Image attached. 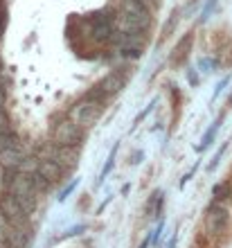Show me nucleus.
I'll return each instance as SVG.
<instances>
[{
  "mask_svg": "<svg viewBox=\"0 0 232 248\" xmlns=\"http://www.w3.org/2000/svg\"><path fill=\"white\" fill-rule=\"evenodd\" d=\"M5 181V187L9 192V196H14L16 201L20 203V208L27 212V217L32 215L36 210V203H39V189L34 187L32 174H25V171H7V176L2 178Z\"/></svg>",
  "mask_w": 232,
  "mask_h": 248,
  "instance_id": "1",
  "label": "nucleus"
},
{
  "mask_svg": "<svg viewBox=\"0 0 232 248\" xmlns=\"http://www.w3.org/2000/svg\"><path fill=\"white\" fill-rule=\"evenodd\" d=\"M104 106L106 104L95 99L93 95H84L77 104L72 106L70 120H75L81 129H91V126H95L99 122V118H102V113H104Z\"/></svg>",
  "mask_w": 232,
  "mask_h": 248,
  "instance_id": "2",
  "label": "nucleus"
},
{
  "mask_svg": "<svg viewBox=\"0 0 232 248\" xmlns=\"http://www.w3.org/2000/svg\"><path fill=\"white\" fill-rule=\"evenodd\" d=\"M84 140V129L75 120H63L52 126V144L57 147H79Z\"/></svg>",
  "mask_w": 232,
  "mask_h": 248,
  "instance_id": "3",
  "label": "nucleus"
},
{
  "mask_svg": "<svg viewBox=\"0 0 232 248\" xmlns=\"http://www.w3.org/2000/svg\"><path fill=\"white\" fill-rule=\"evenodd\" d=\"M43 158H52L54 163L61 165L63 171H70L72 167L79 165V147H57V144H50L46 149V156Z\"/></svg>",
  "mask_w": 232,
  "mask_h": 248,
  "instance_id": "4",
  "label": "nucleus"
},
{
  "mask_svg": "<svg viewBox=\"0 0 232 248\" xmlns=\"http://www.w3.org/2000/svg\"><path fill=\"white\" fill-rule=\"evenodd\" d=\"M126 79H129V70H126V68H120V70H113L110 75H106L95 88L102 93L104 97L108 99V97H113V95H117V93L122 91L124 84H126Z\"/></svg>",
  "mask_w": 232,
  "mask_h": 248,
  "instance_id": "5",
  "label": "nucleus"
},
{
  "mask_svg": "<svg viewBox=\"0 0 232 248\" xmlns=\"http://www.w3.org/2000/svg\"><path fill=\"white\" fill-rule=\"evenodd\" d=\"M230 223V215L223 205H212L205 215V230L210 235H221Z\"/></svg>",
  "mask_w": 232,
  "mask_h": 248,
  "instance_id": "6",
  "label": "nucleus"
},
{
  "mask_svg": "<svg viewBox=\"0 0 232 248\" xmlns=\"http://www.w3.org/2000/svg\"><path fill=\"white\" fill-rule=\"evenodd\" d=\"M25 160V154H23V147H2L0 149V167L5 171H16L20 170V165Z\"/></svg>",
  "mask_w": 232,
  "mask_h": 248,
  "instance_id": "7",
  "label": "nucleus"
},
{
  "mask_svg": "<svg viewBox=\"0 0 232 248\" xmlns=\"http://www.w3.org/2000/svg\"><path fill=\"white\" fill-rule=\"evenodd\" d=\"M2 215L7 217L9 223H18V221H25L27 219V212L20 208V203L14 199V196H7L2 201Z\"/></svg>",
  "mask_w": 232,
  "mask_h": 248,
  "instance_id": "8",
  "label": "nucleus"
},
{
  "mask_svg": "<svg viewBox=\"0 0 232 248\" xmlns=\"http://www.w3.org/2000/svg\"><path fill=\"white\" fill-rule=\"evenodd\" d=\"M39 174H43V176H46L47 181H50V183L54 185V183H61V181H63V178H61V176H63L65 171L61 170V165H59V163H54L52 158H41Z\"/></svg>",
  "mask_w": 232,
  "mask_h": 248,
  "instance_id": "9",
  "label": "nucleus"
},
{
  "mask_svg": "<svg viewBox=\"0 0 232 248\" xmlns=\"http://www.w3.org/2000/svg\"><path fill=\"white\" fill-rule=\"evenodd\" d=\"M192 41H194V36L192 34H187L185 39L176 46V50H174V54H171V65H183V61L187 59V54H189V47H192Z\"/></svg>",
  "mask_w": 232,
  "mask_h": 248,
  "instance_id": "10",
  "label": "nucleus"
},
{
  "mask_svg": "<svg viewBox=\"0 0 232 248\" xmlns=\"http://www.w3.org/2000/svg\"><path fill=\"white\" fill-rule=\"evenodd\" d=\"M162 212V192L160 189H155L154 194H151V199H149L147 203V215L151 217V219H158Z\"/></svg>",
  "mask_w": 232,
  "mask_h": 248,
  "instance_id": "11",
  "label": "nucleus"
},
{
  "mask_svg": "<svg viewBox=\"0 0 232 248\" xmlns=\"http://www.w3.org/2000/svg\"><path fill=\"white\" fill-rule=\"evenodd\" d=\"M212 194H214V199H217V201H223V199H228V196L232 194V183H230V181H223V183L214 185Z\"/></svg>",
  "mask_w": 232,
  "mask_h": 248,
  "instance_id": "12",
  "label": "nucleus"
},
{
  "mask_svg": "<svg viewBox=\"0 0 232 248\" xmlns=\"http://www.w3.org/2000/svg\"><path fill=\"white\" fill-rule=\"evenodd\" d=\"M120 52H122L124 59H140L142 57V47L140 46H120Z\"/></svg>",
  "mask_w": 232,
  "mask_h": 248,
  "instance_id": "13",
  "label": "nucleus"
},
{
  "mask_svg": "<svg viewBox=\"0 0 232 248\" xmlns=\"http://www.w3.org/2000/svg\"><path fill=\"white\" fill-rule=\"evenodd\" d=\"M219 124H221V120H219V122H214L212 126L207 129V133L203 136V140H201V144H199V151H201V149H205V147H210V142H212L214 136H217V129H219Z\"/></svg>",
  "mask_w": 232,
  "mask_h": 248,
  "instance_id": "14",
  "label": "nucleus"
},
{
  "mask_svg": "<svg viewBox=\"0 0 232 248\" xmlns=\"http://www.w3.org/2000/svg\"><path fill=\"white\" fill-rule=\"evenodd\" d=\"M7 133H12V129H9V115H7L5 108H0V138L7 136Z\"/></svg>",
  "mask_w": 232,
  "mask_h": 248,
  "instance_id": "15",
  "label": "nucleus"
},
{
  "mask_svg": "<svg viewBox=\"0 0 232 248\" xmlns=\"http://www.w3.org/2000/svg\"><path fill=\"white\" fill-rule=\"evenodd\" d=\"M115 154H117V144L113 147V151H110V156H108V160H106V165H104V170H102V176H99V183H102L104 178H106V174L110 171V167H113V163H115Z\"/></svg>",
  "mask_w": 232,
  "mask_h": 248,
  "instance_id": "16",
  "label": "nucleus"
},
{
  "mask_svg": "<svg viewBox=\"0 0 232 248\" xmlns=\"http://www.w3.org/2000/svg\"><path fill=\"white\" fill-rule=\"evenodd\" d=\"M5 27H7V7L2 5L0 7V39H2V34H5Z\"/></svg>",
  "mask_w": 232,
  "mask_h": 248,
  "instance_id": "17",
  "label": "nucleus"
},
{
  "mask_svg": "<svg viewBox=\"0 0 232 248\" xmlns=\"http://www.w3.org/2000/svg\"><path fill=\"white\" fill-rule=\"evenodd\" d=\"M0 248H14L12 242H9V235H7V230L2 228L0 230Z\"/></svg>",
  "mask_w": 232,
  "mask_h": 248,
  "instance_id": "18",
  "label": "nucleus"
},
{
  "mask_svg": "<svg viewBox=\"0 0 232 248\" xmlns=\"http://www.w3.org/2000/svg\"><path fill=\"white\" fill-rule=\"evenodd\" d=\"M77 183H79V178H77V181H72V183H70V185H68V187H65V189H63V192H61V194H59V201H65V199H68V194H70L72 189L77 187Z\"/></svg>",
  "mask_w": 232,
  "mask_h": 248,
  "instance_id": "19",
  "label": "nucleus"
},
{
  "mask_svg": "<svg viewBox=\"0 0 232 248\" xmlns=\"http://www.w3.org/2000/svg\"><path fill=\"white\" fill-rule=\"evenodd\" d=\"M86 230V226H77V228H70L68 230V232H65V235H61L59 237V239H68V237H72V235H79V232H84Z\"/></svg>",
  "mask_w": 232,
  "mask_h": 248,
  "instance_id": "20",
  "label": "nucleus"
},
{
  "mask_svg": "<svg viewBox=\"0 0 232 248\" xmlns=\"http://www.w3.org/2000/svg\"><path fill=\"white\" fill-rule=\"evenodd\" d=\"M5 102H7V88L5 81H0V108H5Z\"/></svg>",
  "mask_w": 232,
  "mask_h": 248,
  "instance_id": "21",
  "label": "nucleus"
},
{
  "mask_svg": "<svg viewBox=\"0 0 232 248\" xmlns=\"http://www.w3.org/2000/svg\"><path fill=\"white\" fill-rule=\"evenodd\" d=\"M223 151H226V144H223V147H221V149L217 151V156H214V160H212V163H210V170H214V167H217V165H219L221 156H223Z\"/></svg>",
  "mask_w": 232,
  "mask_h": 248,
  "instance_id": "22",
  "label": "nucleus"
},
{
  "mask_svg": "<svg viewBox=\"0 0 232 248\" xmlns=\"http://www.w3.org/2000/svg\"><path fill=\"white\" fill-rule=\"evenodd\" d=\"M151 108H154V102H151V104H149L147 108H144V111H142L140 115H138V118H136V124H140V122H142V118H144V115H149V111H151ZM136 124H133V126H136Z\"/></svg>",
  "mask_w": 232,
  "mask_h": 248,
  "instance_id": "23",
  "label": "nucleus"
},
{
  "mask_svg": "<svg viewBox=\"0 0 232 248\" xmlns=\"http://www.w3.org/2000/svg\"><path fill=\"white\" fill-rule=\"evenodd\" d=\"M160 232H162V223H158V228L154 230V235H151V239H149V242L155 244V242H158V237H160Z\"/></svg>",
  "mask_w": 232,
  "mask_h": 248,
  "instance_id": "24",
  "label": "nucleus"
},
{
  "mask_svg": "<svg viewBox=\"0 0 232 248\" xmlns=\"http://www.w3.org/2000/svg\"><path fill=\"white\" fill-rule=\"evenodd\" d=\"M214 7V0H207V5H205V9H203V20L207 18V14H210V9Z\"/></svg>",
  "mask_w": 232,
  "mask_h": 248,
  "instance_id": "25",
  "label": "nucleus"
},
{
  "mask_svg": "<svg viewBox=\"0 0 232 248\" xmlns=\"http://www.w3.org/2000/svg\"><path fill=\"white\" fill-rule=\"evenodd\" d=\"M0 68H2V57H0Z\"/></svg>",
  "mask_w": 232,
  "mask_h": 248,
  "instance_id": "26",
  "label": "nucleus"
}]
</instances>
